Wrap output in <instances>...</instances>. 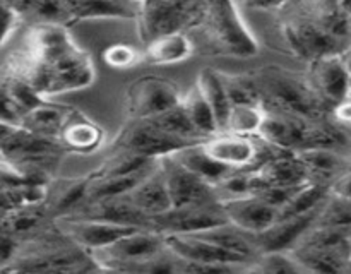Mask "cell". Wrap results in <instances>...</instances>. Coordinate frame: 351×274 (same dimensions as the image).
<instances>
[{
    "label": "cell",
    "mask_w": 351,
    "mask_h": 274,
    "mask_svg": "<svg viewBox=\"0 0 351 274\" xmlns=\"http://www.w3.org/2000/svg\"><path fill=\"white\" fill-rule=\"evenodd\" d=\"M341 60H343V64H345L346 71H348L351 74V45H350V47H346L345 50H343Z\"/></svg>",
    "instance_id": "obj_43"
},
{
    "label": "cell",
    "mask_w": 351,
    "mask_h": 274,
    "mask_svg": "<svg viewBox=\"0 0 351 274\" xmlns=\"http://www.w3.org/2000/svg\"><path fill=\"white\" fill-rule=\"evenodd\" d=\"M298 5L328 36L338 41L343 48L350 47L351 17L343 9L341 2L317 0V2H298Z\"/></svg>",
    "instance_id": "obj_21"
},
{
    "label": "cell",
    "mask_w": 351,
    "mask_h": 274,
    "mask_svg": "<svg viewBox=\"0 0 351 274\" xmlns=\"http://www.w3.org/2000/svg\"><path fill=\"white\" fill-rule=\"evenodd\" d=\"M249 266L189 262L180 259V274H247Z\"/></svg>",
    "instance_id": "obj_38"
},
{
    "label": "cell",
    "mask_w": 351,
    "mask_h": 274,
    "mask_svg": "<svg viewBox=\"0 0 351 274\" xmlns=\"http://www.w3.org/2000/svg\"><path fill=\"white\" fill-rule=\"evenodd\" d=\"M19 23L21 17L12 7V3L0 2V47L9 40Z\"/></svg>",
    "instance_id": "obj_39"
},
{
    "label": "cell",
    "mask_w": 351,
    "mask_h": 274,
    "mask_svg": "<svg viewBox=\"0 0 351 274\" xmlns=\"http://www.w3.org/2000/svg\"><path fill=\"white\" fill-rule=\"evenodd\" d=\"M103 60L108 67L117 68V71H127L143 62V51L130 45L115 43L103 50Z\"/></svg>",
    "instance_id": "obj_37"
},
{
    "label": "cell",
    "mask_w": 351,
    "mask_h": 274,
    "mask_svg": "<svg viewBox=\"0 0 351 274\" xmlns=\"http://www.w3.org/2000/svg\"><path fill=\"white\" fill-rule=\"evenodd\" d=\"M16 249H17L16 240H12L10 236L2 235V233H0V269L5 267L7 264L10 262V259H12L14 253H16Z\"/></svg>",
    "instance_id": "obj_41"
},
{
    "label": "cell",
    "mask_w": 351,
    "mask_h": 274,
    "mask_svg": "<svg viewBox=\"0 0 351 274\" xmlns=\"http://www.w3.org/2000/svg\"><path fill=\"white\" fill-rule=\"evenodd\" d=\"M12 7L19 17H27L31 24H71L67 5L58 0H31V2H12Z\"/></svg>",
    "instance_id": "obj_32"
},
{
    "label": "cell",
    "mask_w": 351,
    "mask_h": 274,
    "mask_svg": "<svg viewBox=\"0 0 351 274\" xmlns=\"http://www.w3.org/2000/svg\"><path fill=\"white\" fill-rule=\"evenodd\" d=\"M195 86L199 88V91L204 96L206 103L211 108L213 115H215L216 125H218V130H225L226 120H228L230 115V106L228 96H226L225 88H223V82L219 79V74L213 68H202L197 75V81H195Z\"/></svg>",
    "instance_id": "obj_29"
},
{
    "label": "cell",
    "mask_w": 351,
    "mask_h": 274,
    "mask_svg": "<svg viewBox=\"0 0 351 274\" xmlns=\"http://www.w3.org/2000/svg\"><path fill=\"white\" fill-rule=\"evenodd\" d=\"M194 53V43L187 33L168 34L149 41L143 51V60L153 65H171L187 60Z\"/></svg>",
    "instance_id": "obj_28"
},
{
    "label": "cell",
    "mask_w": 351,
    "mask_h": 274,
    "mask_svg": "<svg viewBox=\"0 0 351 274\" xmlns=\"http://www.w3.org/2000/svg\"><path fill=\"white\" fill-rule=\"evenodd\" d=\"M187 146L191 144L161 132L147 120H129V123L117 134L112 142L113 151H125L151 160H160Z\"/></svg>",
    "instance_id": "obj_9"
},
{
    "label": "cell",
    "mask_w": 351,
    "mask_h": 274,
    "mask_svg": "<svg viewBox=\"0 0 351 274\" xmlns=\"http://www.w3.org/2000/svg\"><path fill=\"white\" fill-rule=\"evenodd\" d=\"M14 127H17V125H10V123L0 122V142H2V140L5 139L10 132H12Z\"/></svg>",
    "instance_id": "obj_44"
},
{
    "label": "cell",
    "mask_w": 351,
    "mask_h": 274,
    "mask_svg": "<svg viewBox=\"0 0 351 274\" xmlns=\"http://www.w3.org/2000/svg\"><path fill=\"white\" fill-rule=\"evenodd\" d=\"M53 223L71 242H74L75 245L81 247L82 250L89 253L95 252V250L105 249V247L112 245L122 236L139 229L132 228V226L98 221V219L74 218V216H62V218L53 219Z\"/></svg>",
    "instance_id": "obj_13"
},
{
    "label": "cell",
    "mask_w": 351,
    "mask_h": 274,
    "mask_svg": "<svg viewBox=\"0 0 351 274\" xmlns=\"http://www.w3.org/2000/svg\"><path fill=\"white\" fill-rule=\"evenodd\" d=\"M127 197L136 206L137 211L143 212L147 219H153L170 211L171 199L168 194L167 184H165L163 173L160 170V163L127 194Z\"/></svg>",
    "instance_id": "obj_22"
},
{
    "label": "cell",
    "mask_w": 351,
    "mask_h": 274,
    "mask_svg": "<svg viewBox=\"0 0 351 274\" xmlns=\"http://www.w3.org/2000/svg\"><path fill=\"white\" fill-rule=\"evenodd\" d=\"M329 194L351 202V166L332 180V184L329 185Z\"/></svg>",
    "instance_id": "obj_40"
},
{
    "label": "cell",
    "mask_w": 351,
    "mask_h": 274,
    "mask_svg": "<svg viewBox=\"0 0 351 274\" xmlns=\"http://www.w3.org/2000/svg\"><path fill=\"white\" fill-rule=\"evenodd\" d=\"M180 105L182 108H184L185 115H187L189 122L192 123L195 132L202 137V140L215 136L216 132H219L218 125H216L215 115H213L211 108H209V105L206 103L204 96L199 91L195 82L185 95H182Z\"/></svg>",
    "instance_id": "obj_31"
},
{
    "label": "cell",
    "mask_w": 351,
    "mask_h": 274,
    "mask_svg": "<svg viewBox=\"0 0 351 274\" xmlns=\"http://www.w3.org/2000/svg\"><path fill=\"white\" fill-rule=\"evenodd\" d=\"M314 226L351 233V202L329 194L315 218Z\"/></svg>",
    "instance_id": "obj_34"
},
{
    "label": "cell",
    "mask_w": 351,
    "mask_h": 274,
    "mask_svg": "<svg viewBox=\"0 0 351 274\" xmlns=\"http://www.w3.org/2000/svg\"><path fill=\"white\" fill-rule=\"evenodd\" d=\"M57 140L65 153L89 154L99 149L105 140V130L81 110L71 108Z\"/></svg>",
    "instance_id": "obj_17"
},
{
    "label": "cell",
    "mask_w": 351,
    "mask_h": 274,
    "mask_svg": "<svg viewBox=\"0 0 351 274\" xmlns=\"http://www.w3.org/2000/svg\"><path fill=\"white\" fill-rule=\"evenodd\" d=\"M305 79L312 91L331 112L350 98V72L343 64L341 53L308 62Z\"/></svg>",
    "instance_id": "obj_12"
},
{
    "label": "cell",
    "mask_w": 351,
    "mask_h": 274,
    "mask_svg": "<svg viewBox=\"0 0 351 274\" xmlns=\"http://www.w3.org/2000/svg\"><path fill=\"white\" fill-rule=\"evenodd\" d=\"M341 274H351V259L348 260V262H346L345 269H343V273H341Z\"/></svg>",
    "instance_id": "obj_46"
},
{
    "label": "cell",
    "mask_w": 351,
    "mask_h": 274,
    "mask_svg": "<svg viewBox=\"0 0 351 274\" xmlns=\"http://www.w3.org/2000/svg\"><path fill=\"white\" fill-rule=\"evenodd\" d=\"M0 274H10V273L7 271V267H2V269H0Z\"/></svg>",
    "instance_id": "obj_47"
},
{
    "label": "cell",
    "mask_w": 351,
    "mask_h": 274,
    "mask_svg": "<svg viewBox=\"0 0 351 274\" xmlns=\"http://www.w3.org/2000/svg\"><path fill=\"white\" fill-rule=\"evenodd\" d=\"M247 274H304L287 252L261 253L249 266Z\"/></svg>",
    "instance_id": "obj_36"
},
{
    "label": "cell",
    "mask_w": 351,
    "mask_h": 274,
    "mask_svg": "<svg viewBox=\"0 0 351 274\" xmlns=\"http://www.w3.org/2000/svg\"><path fill=\"white\" fill-rule=\"evenodd\" d=\"M264 119V108L259 106H235L230 110L226 120V132L242 134V136H257L261 123Z\"/></svg>",
    "instance_id": "obj_35"
},
{
    "label": "cell",
    "mask_w": 351,
    "mask_h": 274,
    "mask_svg": "<svg viewBox=\"0 0 351 274\" xmlns=\"http://www.w3.org/2000/svg\"><path fill=\"white\" fill-rule=\"evenodd\" d=\"M278 14L281 16L283 40L295 57L312 62L328 55H339L345 50L300 9L298 2L281 3Z\"/></svg>",
    "instance_id": "obj_5"
},
{
    "label": "cell",
    "mask_w": 351,
    "mask_h": 274,
    "mask_svg": "<svg viewBox=\"0 0 351 274\" xmlns=\"http://www.w3.org/2000/svg\"><path fill=\"white\" fill-rule=\"evenodd\" d=\"M208 2H171V0H149L137 2V29L144 43L161 36L187 33L191 27H199L206 14Z\"/></svg>",
    "instance_id": "obj_4"
},
{
    "label": "cell",
    "mask_w": 351,
    "mask_h": 274,
    "mask_svg": "<svg viewBox=\"0 0 351 274\" xmlns=\"http://www.w3.org/2000/svg\"><path fill=\"white\" fill-rule=\"evenodd\" d=\"M218 74L219 79H221L223 88H225L232 108H235V106L263 105L259 88H257L254 75L223 74V72H218Z\"/></svg>",
    "instance_id": "obj_33"
},
{
    "label": "cell",
    "mask_w": 351,
    "mask_h": 274,
    "mask_svg": "<svg viewBox=\"0 0 351 274\" xmlns=\"http://www.w3.org/2000/svg\"><path fill=\"white\" fill-rule=\"evenodd\" d=\"M71 23L89 19H136L137 2L123 0H67Z\"/></svg>",
    "instance_id": "obj_24"
},
{
    "label": "cell",
    "mask_w": 351,
    "mask_h": 274,
    "mask_svg": "<svg viewBox=\"0 0 351 274\" xmlns=\"http://www.w3.org/2000/svg\"><path fill=\"white\" fill-rule=\"evenodd\" d=\"M221 208L228 223L249 235H259L276 221V209L254 194L221 201Z\"/></svg>",
    "instance_id": "obj_16"
},
{
    "label": "cell",
    "mask_w": 351,
    "mask_h": 274,
    "mask_svg": "<svg viewBox=\"0 0 351 274\" xmlns=\"http://www.w3.org/2000/svg\"><path fill=\"white\" fill-rule=\"evenodd\" d=\"M182 103V92L173 81L161 75H143L127 89L129 120H153Z\"/></svg>",
    "instance_id": "obj_7"
},
{
    "label": "cell",
    "mask_w": 351,
    "mask_h": 274,
    "mask_svg": "<svg viewBox=\"0 0 351 274\" xmlns=\"http://www.w3.org/2000/svg\"><path fill=\"white\" fill-rule=\"evenodd\" d=\"M298 160L304 164L308 175V182L322 185H331L336 177L346 170L345 160L341 158L339 151L332 149H305L297 151Z\"/></svg>",
    "instance_id": "obj_26"
},
{
    "label": "cell",
    "mask_w": 351,
    "mask_h": 274,
    "mask_svg": "<svg viewBox=\"0 0 351 274\" xmlns=\"http://www.w3.org/2000/svg\"><path fill=\"white\" fill-rule=\"evenodd\" d=\"M67 216L98 219V221H106L122 226H132V228H149V219H147L143 212L137 211L136 206L130 202V199L127 197V195L86 199L84 204H82L81 208L75 209L72 214Z\"/></svg>",
    "instance_id": "obj_14"
},
{
    "label": "cell",
    "mask_w": 351,
    "mask_h": 274,
    "mask_svg": "<svg viewBox=\"0 0 351 274\" xmlns=\"http://www.w3.org/2000/svg\"><path fill=\"white\" fill-rule=\"evenodd\" d=\"M326 202V201H324ZM322 208V206H321ZM321 208L307 214L295 216V218L276 219L267 229L259 235H254L259 253L266 252H288L305 232L314 225Z\"/></svg>",
    "instance_id": "obj_18"
},
{
    "label": "cell",
    "mask_w": 351,
    "mask_h": 274,
    "mask_svg": "<svg viewBox=\"0 0 351 274\" xmlns=\"http://www.w3.org/2000/svg\"><path fill=\"white\" fill-rule=\"evenodd\" d=\"M160 170L170 194L171 208H191L219 202L215 188L185 170L171 154L160 158Z\"/></svg>",
    "instance_id": "obj_10"
},
{
    "label": "cell",
    "mask_w": 351,
    "mask_h": 274,
    "mask_svg": "<svg viewBox=\"0 0 351 274\" xmlns=\"http://www.w3.org/2000/svg\"><path fill=\"white\" fill-rule=\"evenodd\" d=\"M165 245L171 253L189 262L232 264V266H250L233 253L225 252L219 247L206 242L194 235H163Z\"/></svg>",
    "instance_id": "obj_19"
},
{
    "label": "cell",
    "mask_w": 351,
    "mask_h": 274,
    "mask_svg": "<svg viewBox=\"0 0 351 274\" xmlns=\"http://www.w3.org/2000/svg\"><path fill=\"white\" fill-rule=\"evenodd\" d=\"M221 202L191 208H171L165 214L149 219V228L160 235H192L226 223Z\"/></svg>",
    "instance_id": "obj_11"
},
{
    "label": "cell",
    "mask_w": 351,
    "mask_h": 274,
    "mask_svg": "<svg viewBox=\"0 0 351 274\" xmlns=\"http://www.w3.org/2000/svg\"><path fill=\"white\" fill-rule=\"evenodd\" d=\"M89 177H53L48 182L45 206L51 219L72 214L88 199Z\"/></svg>",
    "instance_id": "obj_20"
},
{
    "label": "cell",
    "mask_w": 351,
    "mask_h": 274,
    "mask_svg": "<svg viewBox=\"0 0 351 274\" xmlns=\"http://www.w3.org/2000/svg\"><path fill=\"white\" fill-rule=\"evenodd\" d=\"M199 29L209 50L216 55L250 58L259 53V41L245 23L242 5L237 2H208Z\"/></svg>",
    "instance_id": "obj_2"
},
{
    "label": "cell",
    "mask_w": 351,
    "mask_h": 274,
    "mask_svg": "<svg viewBox=\"0 0 351 274\" xmlns=\"http://www.w3.org/2000/svg\"><path fill=\"white\" fill-rule=\"evenodd\" d=\"M263 108L304 120H328L331 110L317 98L307 79L278 65L263 67L256 75Z\"/></svg>",
    "instance_id": "obj_1"
},
{
    "label": "cell",
    "mask_w": 351,
    "mask_h": 274,
    "mask_svg": "<svg viewBox=\"0 0 351 274\" xmlns=\"http://www.w3.org/2000/svg\"><path fill=\"white\" fill-rule=\"evenodd\" d=\"M350 96H351V74H350Z\"/></svg>",
    "instance_id": "obj_48"
},
{
    "label": "cell",
    "mask_w": 351,
    "mask_h": 274,
    "mask_svg": "<svg viewBox=\"0 0 351 274\" xmlns=\"http://www.w3.org/2000/svg\"><path fill=\"white\" fill-rule=\"evenodd\" d=\"M86 274H119V273H117L115 269H110V267H105L101 266V264L96 262Z\"/></svg>",
    "instance_id": "obj_42"
},
{
    "label": "cell",
    "mask_w": 351,
    "mask_h": 274,
    "mask_svg": "<svg viewBox=\"0 0 351 274\" xmlns=\"http://www.w3.org/2000/svg\"><path fill=\"white\" fill-rule=\"evenodd\" d=\"M307 182L308 175L304 164L298 160L297 153L291 151H276L254 170V192L259 187H300Z\"/></svg>",
    "instance_id": "obj_15"
},
{
    "label": "cell",
    "mask_w": 351,
    "mask_h": 274,
    "mask_svg": "<svg viewBox=\"0 0 351 274\" xmlns=\"http://www.w3.org/2000/svg\"><path fill=\"white\" fill-rule=\"evenodd\" d=\"M167 249L165 238L149 228H139L122 236L112 245L91 252V257L101 266L120 271L123 267L144 262Z\"/></svg>",
    "instance_id": "obj_8"
},
{
    "label": "cell",
    "mask_w": 351,
    "mask_h": 274,
    "mask_svg": "<svg viewBox=\"0 0 351 274\" xmlns=\"http://www.w3.org/2000/svg\"><path fill=\"white\" fill-rule=\"evenodd\" d=\"M171 156H173V160H177L185 170L194 173L195 177H199L202 182L211 185L213 188H215L230 171H233L225 168L223 164L216 163V161L206 153L201 142L182 147V149H178L177 153H173Z\"/></svg>",
    "instance_id": "obj_27"
},
{
    "label": "cell",
    "mask_w": 351,
    "mask_h": 274,
    "mask_svg": "<svg viewBox=\"0 0 351 274\" xmlns=\"http://www.w3.org/2000/svg\"><path fill=\"white\" fill-rule=\"evenodd\" d=\"M192 235L219 247L225 252L240 257V259L249 264H252L261 256L259 250H257L254 235H249V233L237 228V226H233L228 221L215 226V228L204 229V232L192 233Z\"/></svg>",
    "instance_id": "obj_23"
},
{
    "label": "cell",
    "mask_w": 351,
    "mask_h": 274,
    "mask_svg": "<svg viewBox=\"0 0 351 274\" xmlns=\"http://www.w3.org/2000/svg\"><path fill=\"white\" fill-rule=\"evenodd\" d=\"M341 5H343V9L348 12V16L351 17V0H350V2H341Z\"/></svg>",
    "instance_id": "obj_45"
},
{
    "label": "cell",
    "mask_w": 351,
    "mask_h": 274,
    "mask_svg": "<svg viewBox=\"0 0 351 274\" xmlns=\"http://www.w3.org/2000/svg\"><path fill=\"white\" fill-rule=\"evenodd\" d=\"M206 153L228 170H257L278 149L264 144L256 136H242L221 130L202 140Z\"/></svg>",
    "instance_id": "obj_6"
},
{
    "label": "cell",
    "mask_w": 351,
    "mask_h": 274,
    "mask_svg": "<svg viewBox=\"0 0 351 274\" xmlns=\"http://www.w3.org/2000/svg\"><path fill=\"white\" fill-rule=\"evenodd\" d=\"M287 253L304 274H341L351 259V233L312 225Z\"/></svg>",
    "instance_id": "obj_3"
},
{
    "label": "cell",
    "mask_w": 351,
    "mask_h": 274,
    "mask_svg": "<svg viewBox=\"0 0 351 274\" xmlns=\"http://www.w3.org/2000/svg\"><path fill=\"white\" fill-rule=\"evenodd\" d=\"M69 112H71V106L57 105V103H51L50 99H43L21 116L19 127L40 137L57 140Z\"/></svg>",
    "instance_id": "obj_25"
},
{
    "label": "cell",
    "mask_w": 351,
    "mask_h": 274,
    "mask_svg": "<svg viewBox=\"0 0 351 274\" xmlns=\"http://www.w3.org/2000/svg\"><path fill=\"white\" fill-rule=\"evenodd\" d=\"M329 197V187L322 184H314V182H307V184L300 185L297 190L293 192L290 199L278 209L276 219L283 218H295V216L307 214V212L315 211L324 204L326 199Z\"/></svg>",
    "instance_id": "obj_30"
}]
</instances>
